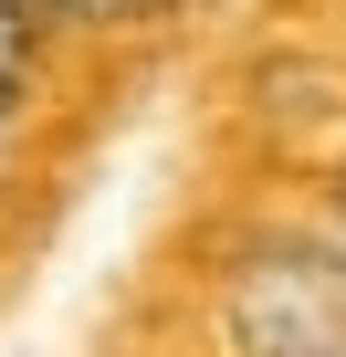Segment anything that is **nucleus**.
I'll return each instance as SVG.
<instances>
[{
  "label": "nucleus",
  "mask_w": 346,
  "mask_h": 357,
  "mask_svg": "<svg viewBox=\"0 0 346 357\" xmlns=\"http://www.w3.org/2000/svg\"><path fill=\"white\" fill-rule=\"evenodd\" d=\"M210 326L231 357H346V263L325 231H242L210 263Z\"/></svg>",
  "instance_id": "f257e3e1"
},
{
  "label": "nucleus",
  "mask_w": 346,
  "mask_h": 357,
  "mask_svg": "<svg viewBox=\"0 0 346 357\" xmlns=\"http://www.w3.org/2000/svg\"><path fill=\"white\" fill-rule=\"evenodd\" d=\"M22 11L42 22V43H95V32H136V22H157L168 0H22Z\"/></svg>",
  "instance_id": "f03ea898"
},
{
  "label": "nucleus",
  "mask_w": 346,
  "mask_h": 357,
  "mask_svg": "<svg viewBox=\"0 0 346 357\" xmlns=\"http://www.w3.org/2000/svg\"><path fill=\"white\" fill-rule=\"evenodd\" d=\"M42 22L22 11V0H0V116H32V95H42Z\"/></svg>",
  "instance_id": "7ed1b4c3"
},
{
  "label": "nucleus",
  "mask_w": 346,
  "mask_h": 357,
  "mask_svg": "<svg viewBox=\"0 0 346 357\" xmlns=\"http://www.w3.org/2000/svg\"><path fill=\"white\" fill-rule=\"evenodd\" d=\"M22 200V116H0V211Z\"/></svg>",
  "instance_id": "20e7f679"
},
{
  "label": "nucleus",
  "mask_w": 346,
  "mask_h": 357,
  "mask_svg": "<svg viewBox=\"0 0 346 357\" xmlns=\"http://www.w3.org/2000/svg\"><path fill=\"white\" fill-rule=\"evenodd\" d=\"M325 242H336V263H346V168H336V211H325Z\"/></svg>",
  "instance_id": "39448f33"
}]
</instances>
